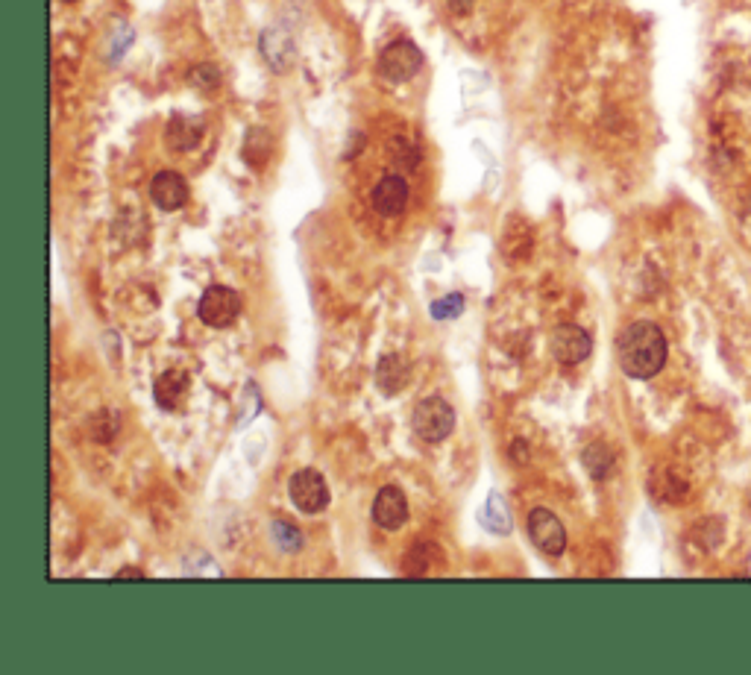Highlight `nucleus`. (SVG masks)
Wrapping results in <instances>:
<instances>
[{"label": "nucleus", "instance_id": "obj_1", "mask_svg": "<svg viewBox=\"0 0 751 675\" xmlns=\"http://www.w3.org/2000/svg\"><path fill=\"white\" fill-rule=\"evenodd\" d=\"M617 359L619 367L631 379L658 376L663 364H666V338H663V332L649 320L628 323L617 338Z\"/></svg>", "mask_w": 751, "mask_h": 675}, {"label": "nucleus", "instance_id": "obj_2", "mask_svg": "<svg viewBox=\"0 0 751 675\" xmlns=\"http://www.w3.org/2000/svg\"><path fill=\"white\" fill-rule=\"evenodd\" d=\"M411 429L420 441L426 444H441L452 435L455 429V408L446 403L443 397H429L417 403L411 414Z\"/></svg>", "mask_w": 751, "mask_h": 675}, {"label": "nucleus", "instance_id": "obj_3", "mask_svg": "<svg viewBox=\"0 0 751 675\" xmlns=\"http://www.w3.org/2000/svg\"><path fill=\"white\" fill-rule=\"evenodd\" d=\"M197 315L212 329H226L241 315V294L232 291V288H226V285H212L200 297Z\"/></svg>", "mask_w": 751, "mask_h": 675}, {"label": "nucleus", "instance_id": "obj_4", "mask_svg": "<svg viewBox=\"0 0 751 675\" xmlns=\"http://www.w3.org/2000/svg\"><path fill=\"white\" fill-rule=\"evenodd\" d=\"M423 68V50L414 42H394L382 50L379 56V74L391 83H408L411 77H417Z\"/></svg>", "mask_w": 751, "mask_h": 675}, {"label": "nucleus", "instance_id": "obj_5", "mask_svg": "<svg viewBox=\"0 0 751 675\" xmlns=\"http://www.w3.org/2000/svg\"><path fill=\"white\" fill-rule=\"evenodd\" d=\"M529 535L534 540V546L543 555H549V558H558L567 549V529H564V523L552 511H546V508H534L529 514Z\"/></svg>", "mask_w": 751, "mask_h": 675}, {"label": "nucleus", "instance_id": "obj_6", "mask_svg": "<svg viewBox=\"0 0 751 675\" xmlns=\"http://www.w3.org/2000/svg\"><path fill=\"white\" fill-rule=\"evenodd\" d=\"M288 494L294 499V505L306 514H320L329 505V488L326 479L317 470H300L291 476L288 482Z\"/></svg>", "mask_w": 751, "mask_h": 675}, {"label": "nucleus", "instance_id": "obj_7", "mask_svg": "<svg viewBox=\"0 0 751 675\" xmlns=\"http://www.w3.org/2000/svg\"><path fill=\"white\" fill-rule=\"evenodd\" d=\"M549 347H552V356L558 359V364L573 367V364H581V361L593 353V338H590L581 326L564 323V326H558V329L552 332Z\"/></svg>", "mask_w": 751, "mask_h": 675}, {"label": "nucleus", "instance_id": "obj_8", "mask_svg": "<svg viewBox=\"0 0 751 675\" xmlns=\"http://www.w3.org/2000/svg\"><path fill=\"white\" fill-rule=\"evenodd\" d=\"M373 520H376V526H382L388 532H397L399 526H405V520H408V496L402 494V488L388 485V488H382L376 494V499H373Z\"/></svg>", "mask_w": 751, "mask_h": 675}, {"label": "nucleus", "instance_id": "obj_9", "mask_svg": "<svg viewBox=\"0 0 751 675\" xmlns=\"http://www.w3.org/2000/svg\"><path fill=\"white\" fill-rule=\"evenodd\" d=\"M259 50H262L265 62L276 71V74L288 71V68L294 65V59H297V45H294L291 33L282 30V27H270V30H265V33H262V42H259Z\"/></svg>", "mask_w": 751, "mask_h": 675}, {"label": "nucleus", "instance_id": "obj_10", "mask_svg": "<svg viewBox=\"0 0 751 675\" xmlns=\"http://www.w3.org/2000/svg\"><path fill=\"white\" fill-rule=\"evenodd\" d=\"M408 197H411L408 182L402 180L399 174H391V177H385V180L373 188V197H370V200H373V209H376L379 215H385V218H397V215L405 212Z\"/></svg>", "mask_w": 751, "mask_h": 675}, {"label": "nucleus", "instance_id": "obj_11", "mask_svg": "<svg viewBox=\"0 0 751 675\" xmlns=\"http://www.w3.org/2000/svg\"><path fill=\"white\" fill-rule=\"evenodd\" d=\"M150 197L159 209L177 212L188 203V182L182 180V174L177 171H162L150 182Z\"/></svg>", "mask_w": 751, "mask_h": 675}, {"label": "nucleus", "instance_id": "obj_12", "mask_svg": "<svg viewBox=\"0 0 751 675\" xmlns=\"http://www.w3.org/2000/svg\"><path fill=\"white\" fill-rule=\"evenodd\" d=\"M188 391H191V376L185 370H179V367L165 370L156 379V388H153L156 403H159V408H165V411H179L182 403H185V397H188Z\"/></svg>", "mask_w": 751, "mask_h": 675}, {"label": "nucleus", "instance_id": "obj_13", "mask_svg": "<svg viewBox=\"0 0 751 675\" xmlns=\"http://www.w3.org/2000/svg\"><path fill=\"white\" fill-rule=\"evenodd\" d=\"M203 138V121L194 118V115H174L168 130H165V141L171 150L177 153H185V150H194Z\"/></svg>", "mask_w": 751, "mask_h": 675}, {"label": "nucleus", "instance_id": "obj_14", "mask_svg": "<svg viewBox=\"0 0 751 675\" xmlns=\"http://www.w3.org/2000/svg\"><path fill=\"white\" fill-rule=\"evenodd\" d=\"M408 379H411V367H408V361L402 359V356H397V353L382 356V361L376 364V385H379V391L388 394V397L399 394V391L408 385Z\"/></svg>", "mask_w": 751, "mask_h": 675}, {"label": "nucleus", "instance_id": "obj_15", "mask_svg": "<svg viewBox=\"0 0 751 675\" xmlns=\"http://www.w3.org/2000/svg\"><path fill=\"white\" fill-rule=\"evenodd\" d=\"M531 250H534V235H531V226L520 218H511L508 226H505V235H502V253L508 262H523L529 259Z\"/></svg>", "mask_w": 751, "mask_h": 675}, {"label": "nucleus", "instance_id": "obj_16", "mask_svg": "<svg viewBox=\"0 0 751 675\" xmlns=\"http://www.w3.org/2000/svg\"><path fill=\"white\" fill-rule=\"evenodd\" d=\"M482 520H485L487 529H493L496 535H508V532H511V514H508L505 499H502L499 494L487 496V505H485Z\"/></svg>", "mask_w": 751, "mask_h": 675}, {"label": "nucleus", "instance_id": "obj_17", "mask_svg": "<svg viewBox=\"0 0 751 675\" xmlns=\"http://www.w3.org/2000/svg\"><path fill=\"white\" fill-rule=\"evenodd\" d=\"M584 467L593 479H605L614 470V452L608 450L605 444H593L584 450Z\"/></svg>", "mask_w": 751, "mask_h": 675}, {"label": "nucleus", "instance_id": "obj_18", "mask_svg": "<svg viewBox=\"0 0 751 675\" xmlns=\"http://www.w3.org/2000/svg\"><path fill=\"white\" fill-rule=\"evenodd\" d=\"M270 150H273V138L267 135V130H250L247 144H244V159H247L253 168H262V165H265Z\"/></svg>", "mask_w": 751, "mask_h": 675}, {"label": "nucleus", "instance_id": "obj_19", "mask_svg": "<svg viewBox=\"0 0 751 675\" xmlns=\"http://www.w3.org/2000/svg\"><path fill=\"white\" fill-rule=\"evenodd\" d=\"M270 532H273V540H276L285 552H297V549L303 546L300 529H297L294 523H288V520H273Z\"/></svg>", "mask_w": 751, "mask_h": 675}, {"label": "nucleus", "instance_id": "obj_20", "mask_svg": "<svg viewBox=\"0 0 751 675\" xmlns=\"http://www.w3.org/2000/svg\"><path fill=\"white\" fill-rule=\"evenodd\" d=\"M461 312H464V297H461V294L441 297V300H435V306H432V317H438V320H455Z\"/></svg>", "mask_w": 751, "mask_h": 675}, {"label": "nucleus", "instance_id": "obj_21", "mask_svg": "<svg viewBox=\"0 0 751 675\" xmlns=\"http://www.w3.org/2000/svg\"><path fill=\"white\" fill-rule=\"evenodd\" d=\"M191 77H194V83L203 91H215L221 86V74H218V68H212V65H200Z\"/></svg>", "mask_w": 751, "mask_h": 675}, {"label": "nucleus", "instance_id": "obj_22", "mask_svg": "<svg viewBox=\"0 0 751 675\" xmlns=\"http://www.w3.org/2000/svg\"><path fill=\"white\" fill-rule=\"evenodd\" d=\"M449 3V9L455 12V15H467L470 9H473V0H446Z\"/></svg>", "mask_w": 751, "mask_h": 675}, {"label": "nucleus", "instance_id": "obj_23", "mask_svg": "<svg viewBox=\"0 0 751 675\" xmlns=\"http://www.w3.org/2000/svg\"><path fill=\"white\" fill-rule=\"evenodd\" d=\"M118 579H144V570H135V567H124L118 573Z\"/></svg>", "mask_w": 751, "mask_h": 675}, {"label": "nucleus", "instance_id": "obj_24", "mask_svg": "<svg viewBox=\"0 0 751 675\" xmlns=\"http://www.w3.org/2000/svg\"><path fill=\"white\" fill-rule=\"evenodd\" d=\"M517 455H520V461H526V458H529V452H526L523 444H514V447H511V458H514V461H517Z\"/></svg>", "mask_w": 751, "mask_h": 675}, {"label": "nucleus", "instance_id": "obj_25", "mask_svg": "<svg viewBox=\"0 0 751 675\" xmlns=\"http://www.w3.org/2000/svg\"><path fill=\"white\" fill-rule=\"evenodd\" d=\"M62 3H77V0H62Z\"/></svg>", "mask_w": 751, "mask_h": 675}]
</instances>
